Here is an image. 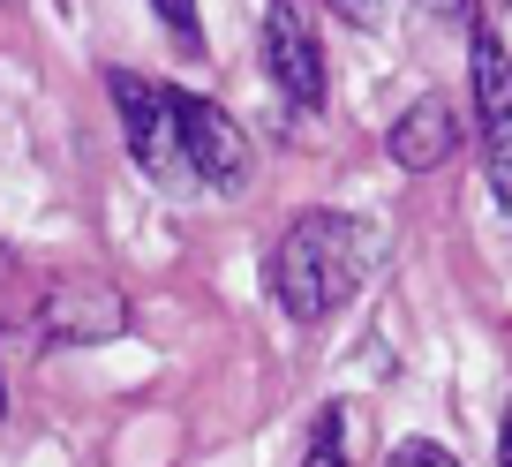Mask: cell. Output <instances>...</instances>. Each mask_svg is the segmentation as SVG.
Instances as JSON below:
<instances>
[{"instance_id": "obj_1", "label": "cell", "mask_w": 512, "mask_h": 467, "mask_svg": "<svg viewBox=\"0 0 512 467\" xmlns=\"http://www.w3.org/2000/svg\"><path fill=\"white\" fill-rule=\"evenodd\" d=\"M377 264H384V226L377 219H362V211H302V219L279 234L264 279H272L279 309H287L294 324H317V317H332V309H347L354 294L369 287Z\"/></svg>"}, {"instance_id": "obj_2", "label": "cell", "mask_w": 512, "mask_h": 467, "mask_svg": "<svg viewBox=\"0 0 512 467\" xmlns=\"http://www.w3.org/2000/svg\"><path fill=\"white\" fill-rule=\"evenodd\" d=\"M467 83H475V129H482V174L497 211H512V53L497 23H475L467 38Z\"/></svg>"}, {"instance_id": "obj_3", "label": "cell", "mask_w": 512, "mask_h": 467, "mask_svg": "<svg viewBox=\"0 0 512 467\" xmlns=\"http://www.w3.org/2000/svg\"><path fill=\"white\" fill-rule=\"evenodd\" d=\"M106 91H113V113H121L128 159L144 166V174H159V181H189V166H181V113H174V91H166V83H151V76H128V68H113Z\"/></svg>"}, {"instance_id": "obj_4", "label": "cell", "mask_w": 512, "mask_h": 467, "mask_svg": "<svg viewBox=\"0 0 512 467\" xmlns=\"http://www.w3.org/2000/svg\"><path fill=\"white\" fill-rule=\"evenodd\" d=\"M174 113H181V166H189V181H204V189H241L249 166H256L249 129H241L219 98H196V91H174Z\"/></svg>"}, {"instance_id": "obj_5", "label": "cell", "mask_w": 512, "mask_h": 467, "mask_svg": "<svg viewBox=\"0 0 512 467\" xmlns=\"http://www.w3.org/2000/svg\"><path fill=\"white\" fill-rule=\"evenodd\" d=\"M264 68H272V83L287 91L294 113H317L324 106V53H317V23L302 16V8H264Z\"/></svg>"}, {"instance_id": "obj_6", "label": "cell", "mask_w": 512, "mask_h": 467, "mask_svg": "<svg viewBox=\"0 0 512 467\" xmlns=\"http://www.w3.org/2000/svg\"><path fill=\"white\" fill-rule=\"evenodd\" d=\"M38 324H46V339H113L128 332V294L106 279H53Z\"/></svg>"}, {"instance_id": "obj_7", "label": "cell", "mask_w": 512, "mask_h": 467, "mask_svg": "<svg viewBox=\"0 0 512 467\" xmlns=\"http://www.w3.org/2000/svg\"><path fill=\"white\" fill-rule=\"evenodd\" d=\"M384 151H392V166H400V174H437V166L460 151V113H452V98L422 91L415 106L384 129Z\"/></svg>"}, {"instance_id": "obj_8", "label": "cell", "mask_w": 512, "mask_h": 467, "mask_svg": "<svg viewBox=\"0 0 512 467\" xmlns=\"http://www.w3.org/2000/svg\"><path fill=\"white\" fill-rule=\"evenodd\" d=\"M302 467H347V415H339V407H324V415H317Z\"/></svg>"}, {"instance_id": "obj_9", "label": "cell", "mask_w": 512, "mask_h": 467, "mask_svg": "<svg viewBox=\"0 0 512 467\" xmlns=\"http://www.w3.org/2000/svg\"><path fill=\"white\" fill-rule=\"evenodd\" d=\"M384 467H460V460H452L445 445H430V437H407V445L392 452V460H384Z\"/></svg>"}, {"instance_id": "obj_10", "label": "cell", "mask_w": 512, "mask_h": 467, "mask_svg": "<svg viewBox=\"0 0 512 467\" xmlns=\"http://www.w3.org/2000/svg\"><path fill=\"white\" fill-rule=\"evenodd\" d=\"M159 16H166V31H174L181 46H204V31H196V16H189V8H174V0H166Z\"/></svg>"}, {"instance_id": "obj_11", "label": "cell", "mask_w": 512, "mask_h": 467, "mask_svg": "<svg viewBox=\"0 0 512 467\" xmlns=\"http://www.w3.org/2000/svg\"><path fill=\"white\" fill-rule=\"evenodd\" d=\"M497 467H512V407H505V430H497Z\"/></svg>"}, {"instance_id": "obj_12", "label": "cell", "mask_w": 512, "mask_h": 467, "mask_svg": "<svg viewBox=\"0 0 512 467\" xmlns=\"http://www.w3.org/2000/svg\"><path fill=\"white\" fill-rule=\"evenodd\" d=\"M0 415H8V385H0Z\"/></svg>"}, {"instance_id": "obj_13", "label": "cell", "mask_w": 512, "mask_h": 467, "mask_svg": "<svg viewBox=\"0 0 512 467\" xmlns=\"http://www.w3.org/2000/svg\"><path fill=\"white\" fill-rule=\"evenodd\" d=\"M0 279H8V249H0Z\"/></svg>"}]
</instances>
